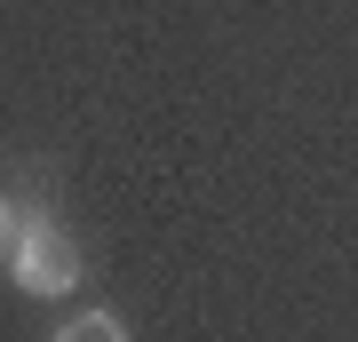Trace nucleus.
Masks as SVG:
<instances>
[{"mask_svg": "<svg viewBox=\"0 0 358 342\" xmlns=\"http://www.w3.org/2000/svg\"><path fill=\"white\" fill-rule=\"evenodd\" d=\"M56 342H128V318L120 311H80V318L56 327Z\"/></svg>", "mask_w": 358, "mask_h": 342, "instance_id": "f03ea898", "label": "nucleus"}, {"mask_svg": "<svg viewBox=\"0 0 358 342\" xmlns=\"http://www.w3.org/2000/svg\"><path fill=\"white\" fill-rule=\"evenodd\" d=\"M8 231H16V207H8V199H0V247H8Z\"/></svg>", "mask_w": 358, "mask_h": 342, "instance_id": "7ed1b4c3", "label": "nucleus"}, {"mask_svg": "<svg viewBox=\"0 0 358 342\" xmlns=\"http://www.w3.org/2000/svg\"><path fill=\"white\" fill-rule=\"evenodd\" d=\"M8 279L32 294V303H64V294L88 279V263H80V247L64 239V223L40 215V207H24L8 231Z\"/></svg>", "mask_w": 358, "mask_h": 342, "instance_id": "f257e3e1", "label": "nucleus"}]
</instances>
